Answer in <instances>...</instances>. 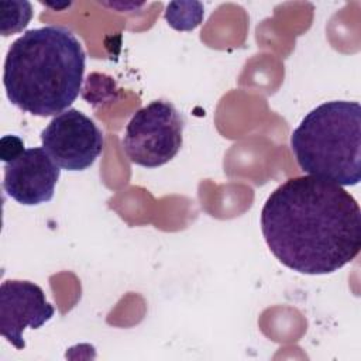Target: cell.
Returning <instances> with one entry per match:
<instances>
[{
  "label": "cell",
  "instance_id": "obj_8",
  "mask_svg": "<svg viewBox=\"0 0 361 361\" xmlns=\"http://www.w3.org/2000/svg\"><path fill=\"white\" fill-rule=\"evenodd\" d=\"M203 4L197 1H172L166 6L165 18L178 31L195 30L203 20Z\"/></svg>",
  "mask_w": 361,
  "mask_h": 361
},
{
  "label": "cell",
  "instance_id": "obj_9",
  "mask_svg": "<svg viewBox=\"0 0 361 361\" xmlns=\"http://www.w3.org/2000/svg\"><path fill=\"white\" fill-rule=\"evenodd\" d=\"M0 8V32L4 37L23 31L32 17L30 1H1Z\"/></svg>",
  "mask_w": 361,
  "mask_h": 361
},
{
  "label": "cell",
  "instance_id": "obj_6",
  "mask_svg": "<svg viewBox=\"0 0 361 361\" xmlns=\"http://www.w3.org/2000/svg\"><path fill=\"white\" fill-rule=\"evenodd\" d=\"M55 314L44 290L34 282L8 279L0 286V331L17 350L25 347L23 338L27 327H42Z\"/></svg>",
  "mask_w": 361,
  "mask_h": 361
},
{
  "label": "cell",
  "instance_id": "obj_7",
  "mask_svg": "<svg viewBox=\"0 0 361 361\" xmlns=\"http://www.w3.org/2000/svg\"><path fill=\"white\" fill-rule=\"evenodd\" d=\"M61 169L41 147L24 149L4 164V192L24 206H37L54 197Z\"/></svg>",
  "mask_w": 361,
  "mask_h": 361
},
{
  "label": "cell",
  "instance_id": "obj_10",
  "mask_svg": "<svg viewBox=\"0 0 361 361\" xmlns=\"http://www.w3.org/2000/svg\"><path fill=\"white\" fill-rule=\"evenodd\" d=\"M24 151V142L17 135H4L0 141V157L6 164L17 158Z\"/></svg>",
  "mask_w": 361,
  "mask_h": 361
},
{
  "label": "cell",
  "instance_id": "obj_5",
  "mask_svg": "<svg viewBox=\"0 0 361 361\" xmlns=\"http://www.w3.org/2000/svg\"><path fill=\"white\" fill-rule=\"evenodd\" d=\"M41 142L59 168L85 171L100 157L104 138L90 117L78 109H68L41 131Z\"/></svg>",
  "mask_w": 361,
  "mask_h": 361
},
{
  "label": "cell",
  "instance_id": "obj_3",
  "mask_svg": "<svg viewBox=\"0 0 361 361\" xmlns=\"http://www.w3.org/2000/svg\"><path fill=\"white\" fill-rule=\"evenodd\" d=\"M290 148L306 173L355 186L361 180V107L331 100L309 111L290 135Z\"/></svg>",
  "mask_w": 361,
  "mask_h": 361
},
{
  "label": "cell",
  "instance_id": "obj_4",
  "mask_svg": "<svg viewBox=\"0 0 361 361\" xmlns=\"http://www.w3.org/2000/svg\"><path fill=\"white\" fill-rule=\"evenodd\" d=\"M183 141V117L166 100H152L130 118L123 148L128 159L144 168H158L179 152Z\"/></svg>",
  "mask_w": 361,
  "mask_h": 361
},
{
  "label": "cell",
  "instance_id": "obj_2",
  "mask_svg": "<svg viewBox=\"0 0 361 361\" xmlns=\"http://www.w3.org/2000/svg\"><path fill=\"white\" fill-rule=\"evenodd\" d=\"M86 55L72 31L45 25L25 31L10 45L3 69L8 100L32 116L65 111L79 96Z\"/></svg>",
  "mask_w": 361,
  "mask_h": 361
},
{
  "label": "cell",
  "instance_id": "obj_1",
  "mask_svg": "<svg viewBox=\"0 0 361 361\" xmlns=\"http://www.w3.org/2000/svg\"><path fill=\"white\" fill-rule=\"evenodd\" d=\"M261 230L281 264L306 275H326L361 250V210L340 185L312 175L279 185L264 203Z\"/></svg>",
  "mask_w": 361,
  "mask_h": 361
}]
</instances>
